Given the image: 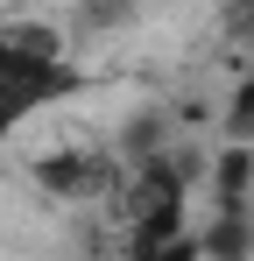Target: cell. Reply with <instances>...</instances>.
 <instances>
[{
  "mask_svg": "<svg viewBox=\"0 0 254 261\" xmlns=\"http://www.w3.org/2000/svg\"><path fill=\"white\" fill-rule=\"evenodd\" d=\"M92 85L71 57H29V49L7 43V29H0V141L21 127L29 113L42 106H57V99H78Z\"/></svg>",
  "mask_w": 254,
  "mask_h": 261,
  "instance_id": "cell-1",
  "label": "cell"
},
{
  "mask_svg": "<svg viewBox=\"0 0 254 261\" xmlns=\"http://www.w3.org/2000/svg\"><path fill=\"white\" fill-rule=\"evenodd\" d=\"M120 176H127V163L106 148H42L29 163V184L49 205H99V198L120 191Z\"/></svg>",
  "mask_w": 254,
  "mask_h": 261,
  "instance_id": "cell-2",
  "label": "cell"
},
{
  "mask_svg": "<svg viewBox=\"0 0 254 261\" xmlns=\"http://www.w3.org/2000/svg\"><path fill=\"white\" fill-rule=\"evenodd\" d=\"M205 212H254V141H226L205 170Z\"/></svg>",
  "mask_w": 254,
  "mask_h": 261,
  "instance_id": "cell-3",
  "label": "cell"
},
{
  "mask_svg": "<svg viewBox=\"0 0 254 261\" xmlns=\"http://www.w3.org/2000/svg\"><path fill=\"white\" fill-rule=\"evenodd\" d=\"M176 127H184L176 106H141L120 127V148H113V155H120V163H148V155H163L169 141H176Z\"/></svg>",
  "mask_w": 254,
  "mask_h": 261,
  "instance_id": "cell-4",
  "label": "cell"
},
{
  "mask_svg": "<svg viewBox=\"0 0 254 261\" xmlns=\"http://www.w3.org/2000/svg\"><path fill=\"white\" fill-rule=\"evenodd\" d=\"M198 254H219V261L254 254V212H212L198 226Z\"/></svg>",
  "mask_w": 254,
  "mask_h": 261,
  "instance_id": "cell-5",
  "label": "cell"
},
{
  "mask_svg": "<svg viewBox=\"0 0 254 261\" xmlns=\"http://www.w3.org/2000/svg\"><path fill=\"white\" fill-rule=\"evenodd\" d=\"M7 29V43L29 49V57H64V29L57 21H36V14H14V21H0Z\"/></svg>",
  "mask_w": 254,
  "mask_h": 261,
  "instance_id": "cell-6",
  "label": "cell"
},
{
  "mask_svg": "<svg viewBox=\"0 0 254 261\" xmlns=\"http://www.w3.org/2000/svg\"><path fill=\"white\" fill-rule=\"evenodd\" d=\"M219 127H226V141H254V71L233 85V99H226V113H219Z\"/></svg>",
  "mask_w": 254,
  "mask_h": 261,
  "instance_id": "cell-7",
  "label": "cell"
}]
</instances>
